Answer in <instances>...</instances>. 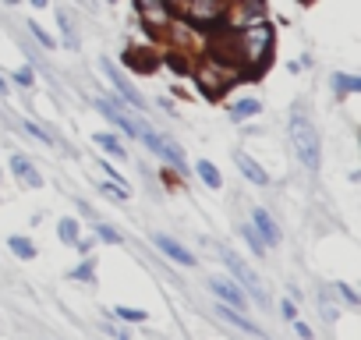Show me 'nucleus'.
<instances>
[{
    "instance_id": "obj_1",
    "label": "nucleus",
    "mask_w": 361,
    "mask_h": 340,
    "mask_svg": "<svg viewBox=\"0 0 361 340\" xmlns=\"http://www.w3.org/2000/svg\"><path fill=\"white\" fill-rule=\"evenodd\" d=\"M238 50H241V64L248 71H262L269 54H273V25L269 22H248L238 32Z\"/></svg>"
},
{
    "instance_id": "obj_2",
    "label": "nucleus",
    "mask_w": 361,
    "mask_h": 340,
    "mask_svg": "<svg viewBox=\"0 0 361 340\" xmlns=\"http://www.w3.org/2000/svg\"><path fill=\"white\" fill-rule=\"evenodd\" d=\"M290 142H294L298 159H301L308 170H319L322 149H319V135H315V128H312V121H308V117H301V114H294V117H290Z\"/></svg>"
},
{
    "instance_id": "obj_3",
    "label": "nucleus",
    "mask_w": 361,
    "mask_h": 340,
    "mask_svg": "<svg viewBox=\"0 0 361 340\" xmlns=\"http://www.w3.org/2000/svg\"><path fill=\"white\" fill-rule=\"evenodd\" d=\"M220 259H224V266H227L241 284H245V291H252V298H255V301H262V305L269 301V298H266V291H262V284H259V277H255V273H252V269L234 255V252H220Z\"/></svg>"
},
{
    "instance_id": "obj_4",
    "label": "nucleus",
    "mask_w": 361,
    "mask_h": 340,
    "mask_svg": "<svg viewBox=\"0 0 361 340\" xmlns=\"http://www.w3.org/2000/svg\"><path fill=\"white\" fill-rule=\"evenodd\" d=\"M185 15H188V22H192V25H202V29H209V25H216V22H220V15H224V4H220V0H188Z\"/></svg>"
},
{
    "instance_id": "obj_5",
    "label": "nucleus",
    "mask_w": 361,
    "mask_h": 340,
    "mask_svg": "<svg viewBox=\"0 0 361 340\" xmlns=\"http://www.w3.org/2000/svg\"><path fill=\"white\" fill-rule=\"evenodd\" d=\"M142 142H145V145H149V149H152L156 156H163L166 163H173L177 170H185V152H180L177 145H170L166 138H159V135H156L152 128H145V131H142Z\"/></svg>"
},
{
    "instance_id": "obj_6",
    "label": "nucleus",
    "mask_w": 361,
    "mask_h": 340,
    "mask_svg": "<svg viewBox=\"0 0 361 340\" xmlns=\"http://www.w3.org/2000/svg\"><path fill=\"white\" fill-rule=\"evenodd\" d=\"M99 68H103V71H106V78H110V82L117 85V92H121V96H124V99H128V103H131V107H135V110L142 114V110H145V99H142V96H138V92H135V89L128 85V78H124V75L117 71V64H110V61L103 57V61H99Z\"/></svg>"
},
{
    "instance_id": "obj_7",
    "label": "nucleus",
    "mask_w": 361,
    "mask_h": 340,
    "mask_svg": "<svg viewBox=\"0 0 361 340\" xmlns=\"http://www.w3.org/2000/svg\"><path fill=\"white\" fill-rule=\"evenodd\" d=\"M152 241H156V248H159L166 259H173L177 266H195V255H192L185 245H180V241H173L170 234H156Z\"/></svg>"
},
{
    "instance_id": "obj_8",
    "label": "nucleus",
    "mask_w": 361,
    "mask_h": 340,
    "mask_svg": "<svg viewBox=\"0 0 361 340\" xmlns=\"http://www.w3.org/2000/svg\"><path fill=\"white\" fill-rule=\"evenodd\" d=\"M252 224H255V234L262 238V245H276L280 241V227H276V220L266 210H255L252 213Z\"/></svg>"
},
{
    "instance_id": "obj_9",
    "label": "nucleus",
    "mask_w": 361,
    "mask_h": 340,
    "mask_svg": "<svg viewBox=\"0 0 361 340\" xmlns=\"http://www.w3.org/2000/svg\"><path fill=\"white\" fill-rule=\"evenodd\" d=\"M216 312H220V319H227V322H234L238 329H245V333H252V336H262V329H259V326H255L252 319H245V315H241V312H238L234 305H227V301H220V305H216Z\"/></svg>"
},
{
    "instance_id": "obj_10",
    "label": "nucleus",
    "mask_w": 361,
    "mask_h": 340,
    "mask_svg": "<svg viewBox=\"0 0 361 340\" xmlns=\"http://www.w3.org/2000/svg\"><path fill=\"white\" fill-rule=\"evenodd\" d=\"M209 291H213L220 301L234 305V308H241V305H245V291H238L231 280H209Z\"/></svg>"
},
{
    "instance_id": "obj_11",
    "label": "nucleus",
    "mask_w": 361,
    "mask_h": 340,
    "mask_svg": "<svg viewBox=\"0 0 361 340\" xmlns=\"http://www.w3.org/2000/svg\"><path fill=\"white\" fill-rule=\"evenodd\" d=\"M234 163L241 166V174L248 178V181H255V185H269V174H266V170L252 159V156H245V152H234Z\"/></svg>"
},
{
    "instance_id": "obj_12",
    "label": "nucleus",
    "mask_w": 361,
    "mask_h": 340,
    "mask_svg": "<svg viewBox=\"0 0 361 340\" xmlns=\"http://www.w3.org/2000/svg\"><path fill=\"white\" fill-rule=\"evenodd\" d=\"M11 170H15L18 178H25V185H32V188L43 185V178L32 170V159H25V156H11Z\"/></svg>"
},
{
    "instance_id": "obj_13",
    "label": "nucleus",
    "mask_w": 361,
    "mask_h": 340,
    "mask_svg": "<svg viewBox=\"0 0 361 340\" xmlns=\"http://www.w3.org/2000/svg\"><path fill=\"white\" fill-rule=\"evenodd\" d=\"M195 170H199V178H202L209 188H220V170H216L209 159H199V163H195Z\"/></svg>"
},
{
    "instance_id": "obj_14",
    "label": "nucleus",
    "mask_w": 361,
    "mask_h": 340,
    "mask_svg": "<svg viewBox=\"0 0 361 340\" xmlns=\"http://www.w3.org/2000/svg\"><path fill=\"white\" fill-rule=\"evenodd\" d=\"M92 142H96V145H99L103 152H110V156H117V159H124V149H121V142H117L114 135H106V131H99V135H96Z\"/></svg>"
},
{
    "instance_id": "obj_15",
    "label": "nucleus",
    "mask_w": 361,
    "mask_h": 340,
    "mask_svg": "<svg viewBox=\"0 0 361 340\" xmlns=\"http://www.w3.org/2000/svg\"><path fill=\"white\" fill-rule=\"evenodd\" d=\"M252 114H259V99H241V103H234V110H231L234 121H245V117H252Z\"/></svg>"
},
{
    "instance_id": "obj_16",
    "label": "nucleus",
    "mask_w": 361,
    "mask_h": 340,
    "mask_svg": "<svg viewBox=\"0 0 361 340\" xmlns=\"http://www.w3.org/2000/svg\"><path fill=\"white\" fill-rule=\"evenodd\" d=\"M8 245H11L15 255H22V259H36V245H32L29 238H11Z\"/></svg>"
},
{
    "instance_id": "obj_17",
    "label": "nucleus",
    "mask_w": 361,
    "mask_h": 340,
    "mask_svg": "<svg viewBox=\"0 0 361 340\" xmlns=\"http://www.w3.org/2000/svg\"><path fill=\"white\" fill-rule=\"evenodd\" d=\"M333 85L340 92H361V78H354V75H333Z\"/></svg>"
},
{
    "instance_id": "obj_18",
    "label": "nucleus",
    "mask_w": 361,
    "mask_h": 340,
    "mask_svg": "<svg viewBox=\"0 0 361 340\" xmlns=\"http://www.w3.org/2000/svg\"><path fill=\"white\" fill-rule=\"evenodd\" d=\"M57 231H61V241H64V245H78V224H75V220H61Z\"/></svg>"
},
{
    "instance_id": "obj_19",
    "label": "nucleus",
    "mask_w": 361,
    "mask_h": 340,
    "mask_svg": "<svg viewBox=\"0 0 361 340\" xmlns=\"http://www.w3.org/2000/svg\"><path fill=\"white\" fill-rule=\"evenodd\" d=\"M114 315L124 319V322H145V312H142V308H128V305H117Z\"/></svg>"
},
{
    "instance_id": "obj_20",
    "label": "nucleus",
    "mask_w": 361,
    "mask_h": 340,
    "mask_svg": "<svg viewBox=\"0 0 361 340\" xmlns=\"http://www.w3.org/2000/svg\"><path fill=\"white\" fill-rule=\"evenodd\" d=\"M238 231H241V238H245V241H248V245H252V248H255V252H259V255H262V252H266V245H262V238H259V234H255V227H248V224H241V227H238Z\"/></svg>"
},
{
    "instance_id": "obj_21",
    "label": "nucleus",
    "mask_w": 361,
    "mask_h": 340,
    "mask_svg": "<svg viewBox=\"0 0 361 340\" xmlns=\"http://www.w3.org/2000/svg\"><path fill=\"white\" fill-rule=\"evenodd\" d=\"M103 195H110L114 202H128V188L124 185H106L103 181Z\"/></svg>"
},
{
    "instance_id": "obj_22",
    "label": "nucleus",
    "mask_w": 361,
    "mask_h": 340,
    "mask_svg": "<svg viewBox=\"0 0 361 340\" xmlns=\"http://www.w3.org/2000/svg\"><path fill=\"white\" fill-rule=\"evenodd\" d=\"M96 238H99V241H110V245H121V234H117L114 227H106V224L96 227Z\"/></svg>"
},
{
    "instance_id": "obj_23",
    "label": "nucleus",
    "mask_w": 361,
    "mask_h": 340,
    "mask_svg": "<svg viewBox=\"0 0 361 340\" xmlns=\"http://www.w3.org/2000/svg\"><path fill=\"white\" fill-rule=\"evenodd\" d=\"M61 29H64V47H78V40H75V29H71V22H68V15H61Z\"/></svg>"
},
{
    "instance_id": "obj_24",
    "label": "nucleus",
    "mask_w": 361,
    "mask_h": 340,
    "mask_svg": "<svg viewBox=\"0 0 361 340\" xmlns=\"http://www.w3.org/2000/svg\"><path fill=\"white\" fill-rule=\"evenodd\" d=\"M15 82H18L22 89H29V85H32V68H18V71H15Z\"/></svg>"
},
{
    "instance_id": "obj_25",
    "label": "nucleus",
    "mask_w": 361,
    "mask_h": 340,
    "mask_svg": "<svg viewBox=\"0 0 361 340\" xmlns=\"http://www.w3.org/2000/svg\"><path fill=\"white\" fill-rule=\"evenodd\" d=\"M25 131H29V135H36L39 142H54V138H50V135H47V131H43L39 124H32V121H25Z\"/></svg>"
},
{
    "instance_id": "obj_26",
    "label": "nucleus",
    "mask_w": 361,
    "mask_h": 340,
    "mask_svg": "<svg viewBox=\"0 0 361 340\" xmlns=\"http://www.w3.org/2000/svg\"><path fill=\"white\" fill-rule=\"evenodd\" d=\"M29 29H32V36H36V40H39L43 47H54V40H50V36H47V32H43V29H39L36 22H29Z\"/></svg>"
},
{
    "instance_id": "obj_27",
    "label": "nucleus",
    "mask_w": 361,
    "mask_h": 340,
    "mask_svg": "<svg viewBox=\"0 0 361 340\" xmlns=\"http://www.w3.org/2000/svg\"><path fill=\"white\" fill-rule=\"evenodd\" d=\"M71 277H75V280H85V284H89V280H92V262H85V266H78V269H75Z\"/></svg>"
},
{
    "instance_id": "obj_28",
    "label": "nucleus",
    "mask_w": 361,
    "mask_h": 340,
    "mask_svg": "<svg viewBox=\"0 0 361 340\" xmlns=\"http://www.w3.org/2000/svg\"><path fill=\"white\" fill-rule=\"evenodd\" d=\"M280 312H283V319H290V322L298 319V308H294V301H283V305H280Z\"/></svg>"
},
{
    "instance_id": "obj_29",
    "label": "nucleus",
    "mask_w": 361,
    "mask_h": 340,
    "mask_svg": "<svg viewBox=\"0 0 361 340\" xmlns=\"http://www.w3.org/2000/svg\"><path fill=\"white\" fill-rule=\"evenodd\" d=\"M294 329H298V333H301V336H305V340H308V336H312V329H308V326H305V322H298V319H294Z\"/></svg>"
},
{
    "instance_id": "obj_30",
    "label": "nucleus",
    "mask_w": 361,
    "mask_h": 340,
    "mask_svg": "<svg viewBox=\"0 0 361 340\" xmlns=\"http://www.w3.org/2000/svg\"><path fill=\"white\" fill-rule=\"evenodd\" d=\"M50 4V0H32V8H47Z\"/></svg>"
},
{
    "instance_id": "obj_31",
    "label": "nucleus",
    "mask_w": 361,
    "mask_h": 340,
    "mask_svg": "<svg viewBox=\"0 0 361 340\" xmlns=\"http://www.w3.org/2000/svg\"><path fill=\"white\" fill-rule=\"evenodd\" d=\"M0 96H8V82L4 78H0Z\"/></svg>"
}]
</instances>
